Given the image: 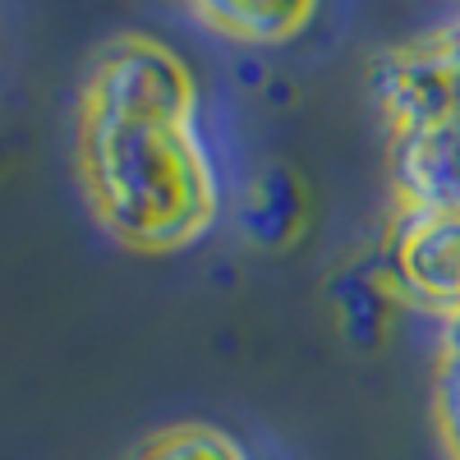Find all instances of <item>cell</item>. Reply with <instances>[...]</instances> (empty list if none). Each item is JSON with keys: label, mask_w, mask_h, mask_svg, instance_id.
Here are the masks:
<instances>
[{"label": "cell", "mask_w": 460, "mask_h": 460, "mask_svg": "<svg viewBox=\"0 0 460 460\" xmlns=\"http://www.w3.org/2000/svg\"><path fill=\"white\" fill-rule=\"evenodd\" d=\"M84 180L97 217L138 249H171L212 221L217 184L189 125L84 115Z\"/></svg>", "instance_id": "1"}, {"label": "cell", "mask_w": 460, "mask_h": 460, "mask_svg": "<svg viewBox=\"0 0 460 460\" xmlns=\"http://www.w3.org/2000/svg\"><path fill=\"white\" fill-rule=\"evenodd\" d=\"M194 74L189 65L143 32L115 37L93 60L88 74V111L106 120L138 125H189L194 115Z\"/></svg>", "instance_id": "2"}, {"label": "cell", "mask_w": 460, "mask_h": 460, "mask_svg": "<svg viewBox=\"0 0 460 460\" xmlns=\"http://www.w3.org/2000/svg\"><path fill=\"white\" fill-rule=\"evenodd\" d=\"M373 97L392 129L460 115V19L382 51L373 65Z\"/></svg>", "instance_id": "3"}, {"label": "cell", "mask_w": 460, "mask_h": 460, "mask_svg": "<svg viewBox=\"0 0 460 460\" xmlns=\"http://www.w3.org/2000/svg\"><path fill=\"white\" fill-rule=\"evenodd\" d=\"M382 262L396 290L433 304L442 314L460 309V217L401 208L382 235Z\"/></svg>", "instance_id": "4"}, {"label": "cell", "mask_w": 460, "mask_h": 460, "mask_svg": "<svg viewBox=\"0 0 460 460\" xmlns=\"http://www.w3.org/2000/svg\"><path fill=\"white\" fill-rule=\"evenodd\" d=\"M392 184L401 208L460 217V115L392 129Z\"/></svg>", "instance_id": "5"}, {"label": "cell", "mask_w": 460, "mask_h": 460, "mask_svg": "<svg viewBox=\"0 0 460 460\" xmlns=\"http://www.w3.org/2000/svg\"><path fill=\"white\" fill-rule=\"evenodd\" d=\"M199 19L217 28L221 37H244V42H286L314 19V5H281V0H221V5H199Z\"/></svg>", "instance_id": "6"}, {"label": "cell", "mask_w": 460, "mask_h": 460, "mask_svg": "<svg viewBox=\"0 0 460 460\" xmlns=\"http://www.w3.org/2000/svg\"><path fill=\"white\" fill-rule=\"evenodd\" d=\"M438 424L451 460H460V309L447 314L442 355H438Z\"/></svg>", "instance_id": "7"}, {"label": "cell", "mask_w": 460, "mask_h": 460, "mask_svg": "<svg viewBox=\"0 0 460 460\" xmlns=\"http://www.w3.org/2000/svg\"><path fill=\"white\" fill-rule=\"evenodd\" d=\"M138 460H244V451L208 424H180L152 438Z\"/></svg>", "instance_id": "8"}]
</instances>
